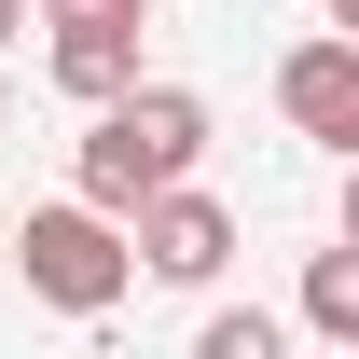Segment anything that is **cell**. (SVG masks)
<instances>
[{"mask_svg": "<svg viewBox=\"0 0 359 359\" xmlns=\"http://www.w3.org/2000/svg\"><path fill=\"white\" fill-rule=\"evenodd\" d=\"M194 166H208V97H194V83H152V69H138L125 97H97V111H83L69 194L125 222V208L152 194V180H194Z\"/></svg>", "mask_w": 359, "mask_h": 359, "instance_id": "cell-1", "label": "cell"}, {"mask_svg": "<svg viewBox=\"0 0 359 359\" xmlns=\"http://www.w3.org/2000/svg\"><path fill=\"white\" fill-rule=\"evenodd\" d=\"M0 249L28 263V290H42L55 318H111V304L138 290L125 222H111V208H83V194H55V208H28V222H0Z\"/></svg>", "mask_w": 359, "mask_h": 359, "instance_id": "cell-2", "label": "cell"}, {"mask_svg": "<svg viewBox=\"0 0 359 359\" xmlns=\"http://www.w3.org/2000/svg\"><path fill=\"white\" fill-rule=\"evenodd\" d=\"M125 263L166 276V290H208V276L235 263V208L208 194V180H152V194L125 208Z\"/></svg>", "mask_w": 359, "mask_h": 359, "instance_id": "cell-3", "label": "cell"}, {"mask_svg": "<svg viewBox=\"0 0 359 359\" xmlns=\"http://www.w3.org/2000/svg\"><path fill=\"white\" fill-rule=\"evenodd\" d=\"M276 111H290L318 152H359V28H318V42L276 55Z\"/></svg>", "mask_w": 359, "mask_h": 359, "instance_id": "cell-4", "label": "cell"}, {"mask_svg": "<svg viewBox=\"0 0 359 359\" xmlns=\"http://www.w3.org/2000/svg\"><path fill=\"white\" fill-rule=\"evenodd\" d=\"M42 69H55V97H125L138 83V14H55V42H42Z\"/></svg>", "mask_w": 359, "mask_h": 359, "instance_id": "cell-5", "label": "cell"}, {"mask_svg": "<svg viewBox=\"0 0 359 359\" xmlns=\"http://www.w3.org/2000/svg\"><path fill=\"white\" fill-rule=\"evenodd\" d=\"M304 332L318 346H359V249H318L304 263Z\"/></svg>", "mask_w": 359, "mask_h": 359, "instance_id": "cell-6", "label": "cell"}, {"mask_svg": "<svg viewBox=\"0 0 359 359\" xmlns=\"http://www.w3.org/2000/svg\"><path fill=\"white\" fill-rule=\"evenodd\" d=\"M276 346H290V332H276L263 304H222L208 332H194V359H276Z\"/></svg>", "mask_w": 359, "mask_h": 359, "instance_id": "cell-7", "label": "cell"}, {"mask_svg": "<svg viewBox=\"0 0 359 359\" xmlns=\"http://www.w3.org/2000/svg\"><path fill=\"white\" fill-rule=\"evenodd\" d=\"M28 14L55 28V14H152V0H28Z\"/></svg>", "mask_w": 359, "mask_h": 359, "instance_id": "cell-8", "label": "cell"}, {"mask_svg": "<svg viewBox=\"0 0 359 359\" xmlns=\"http://www.w3.org/2000/svg\"><path fill=\"white\" fill-rule=\"evenodd\" d=\"M14 42H28V0H0V55H14Z\"/></svg>", "mask_w": 359, "mask_h": 359, "instance_id": "cell-9", "label": "cell"}, {"mask_svg": "<svg viewBox=\"0 0 359 359\" xmlns=\"http://www.w3.org/2000/svg\"><path fill=\"white\" fill-rule=\"evenodd\" d=\"M318 14H332V28H359V0H318Z\"/></svg>", "mask_w": 359, "mask_h": 359, "instance_id": "cell-10", "label": "cell"}, {"mask_svg": "<svg viewBox=\"0 0 359 359\" xmlns=\"http://www.w3.org/2000/svg\"><path fill=\"white\" fill-rule=\"evenodd\" d=\"M0 222H14V208H0Z\"/></svg>", "mask_w": 359, "mask_h": 359, "instance_id": "cell-11", "label": "cell"}]
</instances>
